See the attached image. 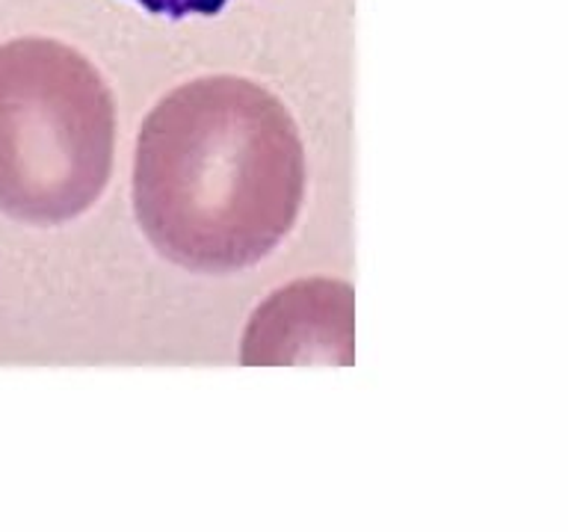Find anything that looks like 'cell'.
I'll list each match as a JSON object with an SVG mask.
<instances>
[{"label":"cell","instance_id":"obj_1","mask_svg":"<svg viewBox=\"0 0 568 532\" xmlns=\"http://www.w3.org/2000/svg\"><path fill=\"white\" fill-rule=\"evenodd\" d=\"M131 195L158 255L190 273H240L273 255L300 219V127L255 80H186L142 122Z\"/></svg>","mask_w":568,"mask_h":532},{"label":"cell","instance_id":"obj_2","mask_svg":"<svg viewBox=\"0 0 568 532\" xmlns=\"http://www.w3.org/2000/svg\"><path fill=\"white\" fill-rule=\"evenodd\" d=\"M115 157V104L104 74L65 42L0 44V213L62 225L104 195Z\"/></svg>","mask_w":568,"mask_h":532},{"label":"cell","instance_id":"obj_3","mask_svg":"<svg viewBox=\"0 0 568 532\" xmlns=\"http://www.w3.org/2000/svg\"><path fill=\"white\" fill-rule=\"evenodd\" d=\"M353 287L335 278H305L275 290L248 317L243 335L246 367L282 364H353Z\"/></svg>","mask_w":568,"mask_h":532},{"label":"cell","instance_id":"obj_4","mask_svg":"<svg viewBox=\"0 0 568 532\" xmlns=\"http://www.w3.org/2000/svg\"><path fill=\"white\" fill-rule=\"evenodd\" d=\"M151 16L163 18H193V16H216L229 7L231 0H131Z\"/></svg>","mask_w":568,"mask_h":532}]
</instances>
